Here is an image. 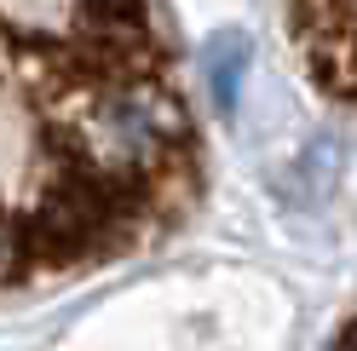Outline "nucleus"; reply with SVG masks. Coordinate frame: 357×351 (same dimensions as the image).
<instances>
[{
  "mask_svg": "<svg viewBox=\"0 0 357 351\" xmlns=\"http://www.w3.org/2000/svg\"><path fill=\"white\" fill-rule=\"evenodd\" d=\"M242 52H248L242 35L213 40V93H219V104H236V81H242V63H248Z\"/></svg>",
  "mask_w": 357,
  "mask_h": 351,
  "instance_id": "obj_1",
  "label": "nucleus"
}]
</instances>
